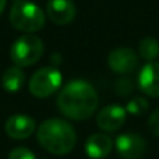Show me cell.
<instances>
[{"label": "cell", "instance_id": "cell-18", "mask_svg": "<svg viewBox=\"0 0 159 159\" xmlns=\"http://www.w3.org/2000/svg\"><path fill=\"white\" fill-rule=\"evenodd\" d=\"M116 91H117L119 95H129L130 92L133 91V85L130 82V80H126V78H121L117 81L116 84Z\"/></svg>", "mask_w": 159, "mask_h": 159}, {"label": "cell", "instance_id": "cell-5", "mask_svg": "<svg viewBox=\"0 0 159 159\" xmlns=\"http://www.w3.org/2000/svg\"><path fill=\"white\" fill-rule=\"evenodd\" d=\"M61 80V73L56 67H43L31 77L28 89L36 98H48L60 88Z\"/></svg>", "mask_w": 159, "mask_h": 159}, {"label": "cell", "instance_id": "cell-8", "mask_svg": "<svg viewBox=\"0 0 159 159\" xmlns=\"http://www.w3.org/2000/svg\"><path fill=\"white\" fill-rule=\"evenodd\" d=\"M127 117V110L120 105H107L99 112L96 124L103 131L112 133L119 130L124 124Z\"/></svg>", "mask_w": 159, "mask_h": 159}, {"label": "cell", "instance_id": "cell-19", "mask_svg": "<svg viewBox=\"0 0 159 159\" xmlns=\"http://www.w3.org/2000/svg\"><path fill=\"white\" fill-rule=\"evenodd\" d=\"M6 4H7V0H0V16H2L3 11H4Z\"/></svg>", "mask_w": 159, "mask_h": 159}, {"label": "cell", "instance_id": "cell-6", "mask_svg": "<svg viewBox=\"0 0 159 159\" xmlns=\"http://www.w3.org/2000/svg\"><path fill=\"white\" fill-rule=\"evenodd\" d=\"M107 64L117 74H130L137 69L138 56L130 48H117L109 53Z\"/></svg>", "mask_w": 159, "mask_h": 159}, {"label": "cell", "instance_id": "cell-4", "mask_svg": "<svg viewBox=\"0 0 159 159\" xmlns=\"http://www.w3.org/2000/svg\"><path fill=\"white\" fill-rule=\"evenodd\" d=\"M43 42L34 34L20 36L10 48V57L18 67H30L35 64L43 55Z\"/></svg>", "mask_w": 159, "mask_h": 159}, {"label": "cell", "instance_id": "cell-16", "mask_svg": "<svg viewBox=\"0 0 159 159\" xmlns=\"http://www.w3.org/2000/svg\"><path fill=\"white\" fill-rule=\"evenodd\" d=\"M8 159H36V157L25 147H17L8 154Z\"/></svg>", "mask_w": 159, "mask_h": 159}, {"label": "cell", "instance_id": "cell-13", "mask_svg": "<svg viewBox=\"0 0 159 159\" xmlns=\"http://www.w3.org/2000/svg\"><path fill=\"white\" fill-rule=\"evenodd\" d=\"M25 81V74L18 66H11L3 73L2 85L7 92H17L22 88Z\"/></svg>", "mask_w": 159, "mask_h": 159}, {"label": "cell", "instance_id": "cell-2", "mask_svg": "<svg viewBox=\"0 0 159 159\" xmlns=\"http://www.w3.org/2000/svg\"><path fill=\"white\" fill-rule=\"evenodd\" d=\"M41 147L53 155H66L73 151L77 143V134L70 123L61 119H48L36 131Z\"/></svg>", "mask_w": 159, "mask_h": 159}, {"label": "cell", "instance_id": "cell-9", "mask_svg": "<svg viewBox=\"0 0 159 159\" xmlns=\"http://www.w3.org/2000/svg\"><path fill=\"white\" fill-rule=\"evenodd\" d=\"M35 120L27 115H13L6 120V134L13 140H25L35 131Z\"/></svg>", "mask_w": 159, "mask_h": 159}, {"label": "cell", "instance_id": "cell-14", "mask_svg": "<svg viewBox=\"0 0 159 159\" xmlns=\"http://www.w3.org/2000/svg\"><path fill=\"white\" fill-rule=\"evenodd\" d=\"M138 55L144 60L154 61L159 56V42L152 36H147L138 43Z\"/></svg>", "mask_w": 159, "mask_h": 159}, {"label": "cell", "instance_id": "cell-17", "mask_svg": "<svg viewBox=\"0 0 159 159\" xmlns=\"http://www.w3.org/2000/svg\"><path fill=\"white\" fill-rule=\"evenodd\" d=\"M148 130L154 135L159 137V107L151 113L148 119Z\"/></svg>", "mask_w": 159, "mask_h": 159}, {"label": "cell", "instance_id": "cell-15", "mask_svg": "<svg viewBox=\"0 0 159 159\" xmlns=\"http://www.w3.org/2000/svg\"><path fill=\"white\" fill-rule=\"evenodd\" d=\"M148 107H149L148 101L145 98H143V96H137V98H133L127 103L126 110L127 113H130L133 116H143L144 113H147Z\"/></svg>", "mask_w": 159, "mask_h": 159}, {"label": "cell", "instance_id": "cell-7", "mask_svg": "<svg viewBox=\"0 0 159 159\" xmlns=\"http://www.w3.org/2000/svg\"><path fill=\"white\" fill-rule=\"evenodd\" d=\"M144 138L134 133H126L116 138V151L123 159H140L145 154Z\"/></svg>", "mask_w": 159, "mask_h": 159}, {"label": "cell", "instance_id": "cell-12", "mask_svg": "<svg viewBox=\"0 0 159 159\" xmlns=\"http://www.w3.org/2000/svg\"><path fill=\"white\" fill-rule=\"evenodd\" d=\"M113 143L109 135L96 133L85 141V154L91 159H103L112 151Z\"/></svg>", "mask_w": 159, "mask_h": 159}, {"label": "cell", "instance_id": "cell-11", "mask_svg": "<svg viewBox=\"0 0 159 159\" xmlns=\"http://www.w3.org/2000/svg\"><path fill=\"white\" fill-rule=\"evenodd\" d=\"M46 13L50 21L57 25H66L74 20L77 8L73 0H49L46 4Z\"/></svg>", "mask_w": 159, "mask_h": 159}, {"label": "cell", "instance_id": "cell-10", "mask_svg": "<svg viewBox=\"0 0 159 159\" xmlns=\"http://www.w3.org/2000/svg\"><path fill=\"white\" fill-rule=\"evenodd\" d=\"M138 87L145 95L159 98V61H148L138 73Z\"/></svg>", "mask_w": 159, "mask_h": 159}, {"label": "cell", "instance_id": "cell-3", "mask_svg": "<svg viewBox=\"0 0 159 159\" xmlns=\"http://www.w3.org/2000/svg\"><path fill=\"white\" fill-rule=\"evenodd\" d=\"M8 18L16 30L27 34L36 32L45 25L43 11L28 0H14Z\"/></svg>", "mask_w": 159, "mask_h": 159}, {"label": "cell", "instance_id": "cell-1", "mask_svg": "<svg viewBox=\"0 0 159 159\" xmlns=\"http://www.w3.org/2000/svg\"><path fill=\"white\" fill-rule=\"evenodd\" d=\"M98 93L89 82L84 80L70 81L57 96V107L71 120H85L98 107Z\"/></svg>", "mask_w": 159, "mask_h": 159}]
</instances>
